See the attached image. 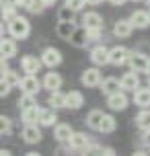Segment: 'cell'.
Wrapping results in <instances>:
<instances>
[{
    "label": "cell",
    "mask_w": 150,
    "mask_h": 156,
    "mask_svg": "<svg viewBox=\"0 0 150 156\" xmlns=\"http://www.w3.org/2000/svg\"><path fill=\"white\" fill-rule=\"evenodd\" d=\"M6 31L8 35L12 39H27L29 35H31V23H29V19L27 16H21V15H16L12 21H8L6 23Z\"/></svg>",
    "instance_id": "obj_1"
},
{
    "label": "cell",
    "mask_w": 150,
    "mask_h": 156,
    "mask_svg": "<svg viewBox=\"0 0 150 156\" xmlns=\"http://www.w3.org/2000/svg\"><path fill=\"white\" fill-rule=\"evenodd\" d=\"M91 142H93V138L87 136L84 132H72L70 138H68V146L72 148V152H76V154H84Z\"/></svg>",
    "instance_id": "obj_2"
},
{
    "label": "cell",
    "mask_w": 150,
    "mask_h": 156,
    "mask_svg": "<svg viewBox=\"0 0 150 156\" xmlns=\"http://www.w3.org/2000/svg\"><path fill=\"white\" fill-rule=\"evenodd\" d=\"M39 60H41V64H43L45 68H49V70H52V68H58V66L62 64L64 55H62V51H60L58 47L49 45V47H45V49L41 51Z\"/></svg>",
    "instance_id": "obj_3"
},
{
    "label": "cell",
    "mask_w": 150,
    "mask_h": 156,
    "mask_svg": "<svg viewBox=\"0 0 150 156\" xmlns=\"http://www.w3.org/2000/svg\"><path fill=\"white\" fill-rule=\"evenodd\" d=\"M19 88H21V93H27V94H39L41 90V80L37 78V74H25V76H21V80H19Z\"/></svg>",
    "instance_id": "obj_4"
},
{
    "label": "cell",
    "mask_w": 150,
    "mask_h": 156,
    "mask_svg": "<svg viewBox=\"0 0 150 156\" xmlns=\"http://www.w3.org/2000/svg\"><path fill=\"white\" fill-rule=\"evenodd\" d=\"M101 80H103V74L99 70V66L87 68V70H82V74H80V84L87 86V88H97V86L101 84Z\"/></svg>",
    "instance_id": "obj_5"
},
{
    "label": "cell",
    "mask_w": 150,
    "mask_h": 156,
    "mask_svg": "<svg viewBox=\"0 0 150 156\" xmlns=\"http://www.w3.org/2000/svg\"><path fill=\"white\" fill-rule=\"evenodd\" d=\"M21 138H23L25 144H39L41 138H43V133H41V125L39 123H25L23 125V132H21Z\"/></svg>",
    "instance_id": "obj_6"
},
{
    "label": "cell",
    "mask_w": 150,
    "mask_h": 156,
    "mask_svg": "<svg viewBox=\"0 0 150 156\" xmlns=\"http://www.w3.org/2000/svg\"><path fill=\"white\" fill-rule=\"evenodd\" d=\"M127 105H130V97H127L126 90L119 88L117 93L107 94V107H109L111 111H126Z\"/></svg>",
    "instance_id": "obj_7"
},
{
    "label": "cell",
    "mask_w": 150,
    "mask_h": 156,
    "mask_svg": "<svg viewBox=\"0 0 150 156\" xmlns=\"http://www.w3.org/2000/svg\"><path fill=\"white\" fill-rule=\"evenodd\" d=\"M127 55H130V49L126 45H113V47H109L107 60H109L111 66H123L127 62Z\"/></svg>",
    "instance_id": "obj_8"
},
{
    "label": "cell",
    "mask_w": 150,
    "mask_h": 156,
    "mask_svg": "<svg viewBox=\"0 0 150 156\" xmlns=\"http://www.w3.org/2000/svg\"><path fill=\"white\" fill-rule=\"evenodd\" d=\"M126 64L130 66V70H134V72H146V66H148V55L142 54V51H130Z\"/></svg>",
    "instance_id": "obj_9"
},
{
    "label": "cell",
    "mask_w": 150,
    "mask_h": 156,
    "mask_svg": "<svg viewBox=\"0 0 150 156\" xmlns=\"http://www.w3.org/2000/svg\"><path fill=\"white\" fill-rule=\"evenodd\" d=\"M107 55H109V47H105L103 43H97L93 49H91V62H93V66H99V68H103V66H107L109 64V60H107Z\"/></svg>",
    "instance_id": "obj_10"
},
{
    "label": "cell",
    "mask_w": 150,
    "mask_h": 156,
    "mask_svg": "<svg viewBox=\"0 0 150 156\" xmlns=\"http://www.w3.org/2000/svg\"><path fill=\"white\" fill-rule=\"evenodd\" d=\"M84 105V94L80 90H70V93H64V109L70 111H78Z\"/></svg>",
    "instance_id": "obj_11"
},
{
    "label": "cell",
    "mask_w": 150,
    "mask_h": 156,
    "mask_svg": "<svg viewBox=\"0 0 150 156\" xmlns=\"http://www.w3.org/2000/svg\"><path fill=\"white\" fill-rule=\"evenodd\" d=\"M41 68H43V64H41V60L37 55L27 54L21 58V70L25 74H37V72H41Z\"/></svg>",
    "instance_id": "obj_12"
},
{
    "label": "cell",
    "mask_w": 150,
    "mask_h": 156,
    "mask_svg": "<svg viewBox=\"0 0 150 156\" xmlns=\"http://www.w3.org/2000/svg\"><path fill=\"white\" fill-rule=\"evenodd\" d=\"M119 86H121V90H126V93H134L136 88L140 86V76H138V72H134V70L126 72L123 76L119 78Z\"/></svg>",
    "instance_id": "obj_13"
},
{
    "label": "cell",
    "mask_w": 150,
    "mask_h": 156,
    "mask_svg": "<svg viewBox=\"0 0 150 156\" xmlns=\"http://www.w3.org/2000/svg\"><path fill=\"white\" fill-rule=\"evenodd\" d=\"M62 84L64 78L58 72H54V68H52V72H45L41 78V88H48V90H58V88H62Z\"/></svg>",
    "instance_id": "obj_14"
},
{
    "label": "cell",
    "mask_w": 150,
    "mask_h": 156,
    "mask_svg": "<svg viewBox=\"0 0 150 156\" xmlns=\"http://www.w3.org/2000/svg\"><path fill=\"white\" fill-rule=\"evenodd\" d=\"M19 51V47H16V39L12 37H0V55L2 58H6V60H12Z\"/></svg>",
    "instance_id": "obj_15"
},
{
    "label": "cell",
    "mask_w": 150,
    "mask_h": 156,
    "mask_svg": "<svg viewBox=\"0 0 150 156\" xmlns=\"http://www.w3.org/2000/svg\"><path fill=\"white\" fill-rule=\"evenodd\" d=\"M68 43H72L74 47H80V49H84V47H88V35H87V29L80 25V27H74V31H72L70 39H68Z\"/></svg>",
    "instance_id": "obj_16"
},
{
    "label": "cell",
    "mask_w": 150,
    "mask_h": 156,
    "mask_svg": "<svg viewBox=\"0 0 150 156\" xmlns=\"http://www.w3.org/2000/svg\"><path fill=\"white\" fill-rule=\"evenodd\" d=\"M134 33V25L130 23V19H119L113 25V35L117 39H127L130 35Z\"/></svg>",
    "instance_id": "obj_17"
},
{
    "label": "cell",
    "mask_w": 150,
    "mask_h": 156,
    "mask_svg": "<svg viewBox=\"0 0 150 156\" xmlns=\"http://www.w3.org/2000/svg\"><path fill=\"white\" fill-rule=\"evenodd\" d=\"M132 101H134V105H138L140 109H148L150 107V86H146V88L138 86V88L134 90Z\"/></svg>",
    "instance_id": "obj_18"
},
{
    "label": "cell",
    "mask_w": 150,
    "mask_h": 156,
    "mask_svg": "<svg viewBox=\"0 0 150 156\" xmlns=\"http://www.w3.org/2000/svg\"><path fill=\"white\" fill-rule=\"evenodd\" d=\"M37 123L41 127H54L58 123V113L55 109L48 107V109H39V117H37Z\"/></svg>",
    "instance_id": "obj_19"
},
{
    "label": "cell",
    "mask_w": 150,
    "mask_h": 156,
    "mask_svg": "<svg viewBox=\"0 0 150 156\" xmlns=\"http://www.w3.org/2000/svg\"><path fill=\"white\" fill-rule=\"evenodd\" d=\"M130 23L134 25V29H146V27H150L148 10H134L130 15Z\"/></svg>",
    "instance_id": "obj_20"
},
{
    "label": "cell",
    "mask_w": 150,
    "mask_h": 156,
    "mask_svg": "<svg viewBox=\"0 0 150 156\" xmlns=\"http://www.w3.org/2000/svg\"><path fill=\"white\" fill-rule=\"evenodd\" d=\"M82 27L84 29H93V27H105V23H103V16L97 12V10H88V12H84L82 15Z\"/></svg>",
    "instance_id": "obj_21"
},
{
    "label": "cell",
    "mask_w": 150,
    "mask_h": 156,
    "mask_svg": "<svg viewBox=\"0 0 150 156\" xmlns=\"http://www.w3.org/2000/svg\"><path fill=\"white\" fill-rule=\"evenodd\" d=\"M74 132L72 129L70 123H55L54 125V138L58 144H64V142H68V138H70V133Z\"/></svg>",
    "instance_id": "obj_22"
},
{
    "label": "cell",
    "mask_w": 150,
    "mask_h": 156,
    "mask_svg": "<svg viewBox=\"0 0 150 156\" xmlns=\"http://www.w3.org/2000/svg\"><path fill=\"white\" fill-rule=\"evenodd\" d=\"M99 88H101V93L107 97V94H113V93H117L119 88V78L115 76H107V78H103L101 80V84H99Z\"/></svg>",
    "instance_id": "obj_23"
},
{
    "label": "cell",
    "mask_w": 150,
    "mask_h": 156,
    "mask_svg": "<svg viewBox=\"0 0 150 156\" xmlns=\"http://www.w3.org/2000/svg\"><path fill=\"white\" fill-rule=\"evenodd\" d=\"M16 15H19V6H16L15 2L6 0V2H2V4H0V16H2V21H4V23L12 21Z\"/></svg>",
    "instance_id": "obj_24"
},
{
    "label": "cell",
    "mask_w": 150,
    "mask_h": 156,
    "mask_svg": "<svg viewBox=\"0 0 150 156\" xmlns=\"http://www.w3.org/2000/svg\"><path fill=\"white\" fill-rule=\"evenodd\" d=\"M74 27H76L74 21H58V25H55V33H58L60 39L68 41L70 35H72V31H74Z\"/></svg>",
    "instance_id": "obj_25"
},
{
    "label": "cell",
    "mask_w": 150,
    "mask_h": 156,
    "mask_svg": "<svg viewBox=\"0 0 150 156\" xmlns=\"http://www.w3.org/2000/svg\"><path fill=\"white\" fill-rule=\"evenodd\" d=\"M101 121H103V111H101V109L88 111V115L84 117V123H87L91 129H95V132H99V125H101Z\"/></svg>",
    "instance_id": "obj_26"
},
{
    "label": "cell",
    "mask_w": 150,
    "mask_h": 156,
    "mask_svg": "<svg viewBox=\"0 0 150 156\" xmlns=\"http://www.w3.org/2000/svg\"><path fill=\"white\" fill-rule=\"evenodd\" d=\"M117 129V121H115V117L109 115V113H103V121L99 125V132L101 133H113Z\"/></svg>",
    "instance_id": "obj_27"
},
{
    "label": "cell",
    "mask_w": 150,
    "mask_h": 156,
    "mask_svg": "<svg viewBox=\"0 0 150 156\" xmlns=\"http://www.w3.org/2000/svg\"><path fill=\"white\" fill-rule=\"evenodd\" d=\"M39 109H41V107H37V105L27 107V109H21V121H23V123H37Z\"/></svg>",
    "instance_id": "obj_28"
},
{
    "label": "cell",
    "mask_w": 150,
    "mask_h": 156,
    "mask_svg": "<svg viewBox=\"0 0 150 156\" xmlns=\"http://www.w3.org/2000/svg\"><path fill=\"white\" fill-rule=\"evenodd\" d=\"M48 105L52 109H64V93L58 88V90H49V97H48Z\"/></svg>",
    "instance_id": "obj_29"
},
{
    "label": "cell",
    "mask_w": 150,
    "mask_h": 156,
    "mask_svg": "<svg viewBox=\"0 0 150 156\" xmlns=\"http://www.w3.org/2000/svg\"><path fill=\"white\" fill-rule=\"evenodd\" d=\"M134 121H136V127H138L140 132L148 129V127H150V111L148 109H142L138 115L134 117Z\"/></svg>",
    "instance_id": "obj_30"
},
{
    "label": "cell",
    "mask_w": 150,
    "mask_h": 156,
    "mask_svg": "<svg viewBox=\"0 0 150 156\" xmlns=\"http://www.w3.org/2000/svg\"><path fill=\"white\" fill-rule=\"evenodd\" d=\"M23 8L29 12V15H41V12L45 10V6H43L41 0H25Z\"/></svg>",
    "instance_id": "obj_31"
},
{
    "label": "cell",
    "mask_w": 150,
    "mask_h": 156,
    "mask_svg": "<svg viewBox=\"0 0 150 156\" xmlns=\"http://www.w3.org/2000/svg\"><path fill=\"white\" fill-rule=\"evenodd\" d=\"M16 105H19V109H27V107H33V105H37V101H35V94L21 93V97H19Z\"/></svg>",
    "instance_id": "obj_32"
},
{
    "label": "cell",
    "mask_w": 150,
    "mask_h": 156,
    "mask_svg": "<svg viewBox=\"0 0 150 156\" xmlns=\"http://www.w3.org/2000/svg\"><path fill=\"white\" fill-rule=\"evenodd\" d=\"M12 133V119L8 115H0V136H10Z\"/></svg>",
    "instance_id": "obj_33"
},
{
    "label": "cell",
    "mask_w": 150,
    "mask_h": 156,
    "mask_svg": "<svg viewBox=\"0 0 150 156\" xmlns=\"http://www.w3.org/2000/svg\"><path fill=\"white\" fill-rule=\"evenodd\" d=\"M58 21H74V23H76V12L64 4V6L58 10Z\"/></svg>",
    "instance_id": "obj_34"
},
{
    "label": "cell",
    "mask_w": 150,
    "mask_h": 156,
    "mask_svg": "<svg viewBox=\"0 0 150 156\" xmlns=\"http://www.w3.org/2000/svg\"><path fill=\"white\" fill-rule=\"evenodd\" d=\"M2 76H4V80H6V82H8L10 86H12V88H15V86L19 84V80H21V74H19L16 70H10V68H8V70L4 72Z\"/></svg>",
    "instance_id": "obj_35"
},
{
    "label": "cell",
    "mask_w": 150,
    "mask_h": 156,
    "mask_svg": "<svg viewBox=\"0 0 150 156\" xmlns=\"http://www.w3.org/2000/svg\"><path fill=\"white\" fill-rule=\"evenodd\" d=\"M64 4L68 8H72L74 12H80V10H84V6H87V0H64Z\"/></svg>",
    "instance_id": "obj_36"
},
{
    "label": "cell",
    "mask_w": 150,
    "mask_h": 156,
    "mask_svg": "<svg viewBox=\"0 0 150 156\" xmlns=\"http://www.w3.org/2000/svg\"><path fill=\"white\" fill-rule=\"evenodd\" d=\"M10 90H12V86L4 80V76H0V99L8 97V94H10Z\"/></svg>",
    "instance_id": "obj_37"
},
{
    "label": "cell",
    "mask_w": 150,
    "mask_h": 156,
    "mask_svg": "<svg viewBox=\"0 0 150 156\" xmlns=\"http://www.w3.org/2000/svg\"><path fill=\"white\" fill-rule=\"evenodd\" d=\"M140 142H142V144H144V146H146V148H148V146H150V127H148V129H144V132H142V138H140Z\"/></svg>",
    "instance_id": "obj_38"
},
{
    "label": "cell",
    "mask_w": 150,
    "mask_h": 156,
    "mask_svg": "<svg viewBox=\"0 0 150 156\" xmlns=\"http://www.w3.org/2000/svg\"><path fill=\"white\" fill-rule=\"evenodd\" d=\"M8 68H10V66H8V60L0 55V76H2V74H4V72H6Z\"/></svg>",
    "instance_id": "obj_39"
},
{
    "label": "cell",
    "mask_w": 150,
    "mask_h": 156,
    "mask_svg": "<svg viewBox=\"0 0 150 156\" xmlns=\"http://www.w3.org/2000/svg\"><path fill=\"white\" fill-rule=\"evenodd\" d=\"M101 154H107V156H113V154H115V150L111 148V146H101Z\"/></svg>",
    "instance_id": "obj_40"
},
{
    "label": "cell",
    "mask_w": 150,
    "mask_h": 156,
    "mask_svg": "<svg viewBox=\"0 0 150 156\" xmlns=\"http://www.w3.org/2000/svg\"><path fill=\"white\" fill-rule=\"evenodd\" d=\"M111 4H113V6H123V4H126L127 0H109Z\"/></svg>",
    "instance_id": "obj_41"
},
{
    "label": "cell",
    "mask_w": 150,
    "mask_h": 156,
    "mask_svg": "<svg viewBox=\"0 0 150 156\" xmlns=\"http://www.w3.org/2000/svg\"><path fill=\"white\" fill-rule=\"evenodd\" d=\"M41 2H43V6H45V8H49V6H54L58 0H41Z\"/></svg>",
    "instance_id": "obj_42"
},
{
    "label": "cell",
    "mask_w": 150,
    "mask_h": 156,
    "mask_svg": "<svg viewBox=\"0 0 150 156\" xmlns=\"http://www.w3.org/2000/svg\"><path fill=\"white\" fill-rule=\"evenodd\" d=\"M0 156H10V150L8 148H0Z\"/></svg>",
    "instance_id": "obj_43"
},
{
    "label": "cell",
    "mask_w": 150,
    "mask_h": 156,
    "mask_svg": "<svg viewBox=\"0 0 150 156\" xmlns=\"http://www.w3.org/2000/svg\"><path fill=\"white\" fill-rule=\"evenodd\" d=\"M103 0H87V4H91V6H97V4H101Z\"/></svg>",
    "instance_id": "obj_44"
},
{
    "label": "cell",
    "mask_w": 150,
    "mask_h": 156,
    "mask_svg": "<svg viewBox=\"0 0 150 156\" xmlns=\"http://www.w3.org/2000/svg\"><path fill=\"white\" fill-rule=\"evenodd\" d=\"M4 35V23H0V37Z\"/></svg>",
    "instance_id": "obj_45"
},
{
    "label": "cell",
    "mask_w": 150,
    "mask_h": 156,
    "mask_svg": "<svg viewBox=\"0 0 150 156\" xmlns=\"http://www.w3.org/2000/svg\"><path fill=\"white\" fill-rule=\"evenodd\" d=\"M150 72V58H148V66H146V74Z\"/></svg>",
    "instance_id": "obj_46"
},
{
    "label": "cell",
    "mask_w": 150,
    "mask_h": 156,
    "mask_svg": "<svg viewBox=\"0 0 150 156\" xmlns=\"http://www.w3.org/2000/svg\"><path fill=\"white\" fill-rule=\"evenodd\" d=\"M148 86H150V72H148Z\"/></svg>",
    "instance_id": "obj_47"
},
{
    "label": "cell",
    "mask_w": 150,
    "mask_h": 156,
    "mask_svg": "<svg viewBox=\"0 0 150 156\" xmlns=\"http://www.w3.org/2000/svg\"><path fill=\"white\" fill-rule=\"evenodd\" d=\"M146 6H150V0H146Z\"/></svg>",
    "instance_id": "obj_48"
},
{
    "label": "cell",
    "mask_w": 150,
    "mask_h": 156,
    "mask_svg": "<svg viewBox=\"0 0 150 156\" xmlns=\"http://www.w3.org/2000/svg\"><path fill=\"white\" fill-rule=\"evenodd\" d=\"M2 2H6V0H0V4H2Z\"/></svg>",
    "instance_id": "obj_49"
},
{
    "label": "cell",
    "mask_w": 150,
    "mask_h": 156,
    "mask_svg": "<svg viewBox=\"0 0 150 156\" xmlns=\"http://www.w3.org/2000/svg\"><path fill=\"white\" fill-rule=\"evenodd\" d=\"M134 2H140V0H134Z\"/></svg>",
    "instance_id": "obj_50"
},
{
    "label": "cell",
    "mask_w": 150,
    "mask_h": 156,
    "mask_svg": "<svg viewBox=\"0 0 150 156\" xmlns=\"http://www.w3.org/2000/svg\"><path fill=\"white\" fill-rule=\"evenodd\" d=\"M148 152H150V146H148Z\"/></svg>",
    "instance_id": "obj_51"
},
{
    "label": "cell",
    "mask_w": 150,
    "mask_h": 156,
    "mask_svg": "<svg viewBox=\"0 0 150 156\" xmlns=\"http://www.w3.org/2000/svg\"><path fill=\"white\" fill-rule=\"evenodd\" d=\"M148 15H150V10H148Z\"/></svg>",
    "instance_id": "obj_52"
}]
</instances>
